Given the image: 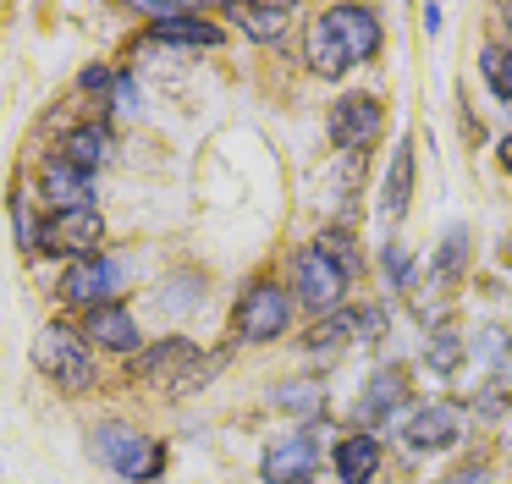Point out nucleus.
Instances as JSON below:
<instances>
[{"instance_id": "nucleus-1", "label": "nucleus", "mask_w": 512, "mask_h": 484, "mask_svg": "<svg viewBox=\"0 0 512 484\" xmlns=\"http://www.w3.org/2000/svg\"><path fill=\"white\" fill-rule=\"evenodd\" d=\"M34 363H39V374H50V380L61 385V391H83V385L94 380L89 347H83V330L61 325V319L34 336Z\"/></svg>"}, {"instance_id": "nucleus-2", "label": "nucleus", "mask_w": 512, "mask_h": 484, "mask_svg": "<svg viewBox=\"0 0 512 484\" xmlns=\"http://www.w3.org/2000/svg\"><path fill=\"white\" fill-rule=\"evenodd\" d=\"M94 457H100L111 473H122L127 484L160 479V468H166V451L149 446V440L138 435V429H127V424H100L94 429Z\"/></svg>"}, {"instance_id": "nucleus-3", "label": "nucleus", "mask_w": 512, "mask_h": 484, "mask_svg": "<svg viewBox=\"0 0 512 484\" xmlns=\"http://www.w3.org/2000/svg\"><path fill=\"white\" fill-rule=\"evenodd\" d=\"M215 369H221V358H199V347L182 341V336L160 341V347H149L144 358H138V374H144V380H160L166 391H193V385H204Z\"/></svg>"}, {"instance_id": "nucleus-4", "label": "nucleus", "mask_w": 512, "mask_h": 484, "mask_svg": "<svg viewBox=\"0 0 512 484\" xmlns=\"http://www.w3.org/2000/svg\"><path fill=\"white\" fill-rule=\"evenodd\" d=\"M287 319H292V297L281 292L276 281H259V286H248V292H243L232 325H237V336H243V341H276L281 330H287Z\"/></svg>"}, {"instance_id": "nucleus-5", "label": "nucleus", "mask_w": 512, "mask_h": 484, "mask_svg": "<svg viewBox=\"0 0 512 484\" xmlns=\"http://www.w3.org/2000/svg\"><path fill=\"white\" fill-rule=\"evenodd\" d=\"M105 237V220L94 215V209H61V215H50L45 226L34 231V242L45 253H67V259H89L94 248H100Z\"/></svg>"}, {"instance_id": "nucleus-6", "label": "nucleus", "mask_w": 512, "mask_h": 484, "mask_svg": "<svg viewBox=\"0 0 512 484\" xmlns=\"http://www.w3.org/2000/svg\"><path fill=\"white\" fill-rule=\"evenodd\" d=\"M127 281V264L122 259H100V253H89V259H72V270L61 275V303H111V292Z\"/></svg>"}, {"instance_id": "nucleus-7", "label": "nucleus", "mask_w": 512, "mask_h": 484, "mask_svg": "<svg viewBox=\"0 0 512 484\" xmlns=\"http://www.w3.org/2000/svg\"><path fill=\"white\" fill-rule=\"evenodd\" d=\"M292 286H298L303 308H314V314H331V308L342 303V286H347V275L336 270V264L325 259L320 248H303L298 259H292Z\"/></svg>"}, {"instance_id": "nucleus-8", "label": "nucleus", "mask_w": 512, "mask_h": 484, "mask_svg": "<svg viewBox=\"0 0 512 484\" xmlns=\"http://www.w3.org/2000/svg\"><path fill=\"white\" fill-rule=\"evenodd\" d=\"M314 468H320V440H314L309 429H298V435H281L276 446L259 457V473H265L270 484H309Z\"/></svg>"}, {"instance_id": "nucleus-9", "label": "nucleus", "mask_w": 512, "mask_h": 484, "mask_svg": "<svg viewBox=\"0 0 512 484\" xmlns=\"http://www.w3.org/2000/svg\"><path fill=\"white\" fill-rule=\"evenodd\" d=\"M380 127H386V110L369 94H347L331 105V138L347 143V149H369L380 138Z\"/></svg>"}, {"instance_id": "nucleus-10", "label": "nucleus", "mask_w": 512, "mask_h": 484, "mask_svg": "<svg viewBox=\"0 0 512 484\" xmlns=\"http://www.w3.org/2000/svg\"><path fill=\"white\" fill-rule=\"evenodd\" d=\"M39 193L56 215L61 209H94V176L78 171L72 160H45L39 165Z\"/></svg>"}, {"instance_id": "nucleus-11", "label": "nucleus", "mask_w": 512, "mask_h": 484, "mask_svg": "<svg viewBox=\"0 0 512 484\" xmlns=\"http://www.w3.org/2000/svg\"><path fill=\"white\" fill-rule=\"evenodd\" d=\"M320 17L331 22L336 39L347 44L353 66H358V61H369V55L380 50V22H375V11H369V6H331V11H320Z\"/></svg>"}, {"instance_id": "nucleus-12", "label": "nucleus", "mask_w": 512, "mask_h": 484, "mask_svg": "<svg viewBox=\"0 0 512 484\" xmlns=\"http://www.w3.org/2000/svg\"><path fill=\"white\" fill-rule=\"evenodd\" d=\"M83 336L89 347H105V352H138V325L122 303H100L83 314Z\"/></svg>"}, {"instance_id": "nucleus-13", "label": "nucleus", "mask_w": 512, "mask_h": 484, "mask_svg": "<svg viewBox=\"0 0 512 484\" xmlns=\"http://www.w3.org/2000/svg\"><path fill=\"white\" fill-rule=\"evenodd\" d=\"M457 435H463V413H457L452 402H435V407H424V413L408 418V446L413 451H446Z\"/></svg>"}, {"instance_id": "nucleus-14", "label": "nucleus", "mask_w": 512, "mask_h": 484, "mask_svg": "<svg viewBox=\"0 0 512 484\" xmlns=\"http://www.w3.org/2000/svg\"><path fill=\"white\" fill-rule=\"evenodd\" d=\"M303 55H309V66L320 77H347V66H353V55H347V44L336 39V28L325 17H314L309 39H303Z\"/></svg>"}, {"instance_id": "nucleus-15", "label": "nucleus", "mask_w": 512, "mask_h": 484, "mask_svg": "<svg viewBox=\"0 0 512 484\" xmlns=\"http://www.w3.org/2000/svg\"><path fill=\"white\" fill-rule=\"evenodd\" d=\"M336 473H342V484H369L380 473V440L375 435H347L342 446H336Z\"/></svg>"}, {"instance_id": "nucleus-16", "label": "nucleus", "mask_w": 512, "mask_h": 484, "mask_svg": "<svg viewBox=\"0 0 512 484\" xmlns=\"http://www.w3.org/2000/svg\"><path fill=\"white\" fill-rule=\"evenodd\" d=\"M402 402H408V380H402L397 369H380L375 380H369V396L358 402V418H364V424H386Z\"/></svg>"}, {"instance_id": "nucleus-17", "label": "nucleus", "mask_w": 512, "mask_h": 484, "mask_svg": "<svg viewBox=\"0 0 512 484\" xmlns=\"http://www.w3.org/2000/svg\"><path fill=\"white\" fill-rule=\"evenodd\" d=\"M408 198H413V149H408V143H397L391 171H386V187H380V215L402 220V215H408Z\"/></svg>"}, {"instance_id": "nucleus-18", "label": "nucleus", "mask_w": 512, "mask_h": 484, "mask_svg": "<svg viewBox=\"0 0 512 484\" xmlns=\"http://www.w3.org/2000/svg\"><path fill=\"white\" fill-rule=\"evenodd\" d=\"M105 154H111V138H105L100 121H89V127H72L67 138H61V160H72L78 171H94V165H105Z\"/></svg>"}, {"instance_id": "nucleus-19", "label": "nucleus", "mask_w": 512, "mask_h": 484, "mask_svg": "<svg viewBox=\"0 0 512 484\" xmlns=\"http://www.w3.org/2000/svg\"><path fill=\"white\" fill-rule=\"evenodd\" d=\"M232 17L243 22L254 39H265V44H276L281 33H287V22H292V11L287 6H232Z\"/></svg>"}, {"instance_id": "nucleus-20", "label": "nucleus", "mask_w": 512, "mask_h": 484, "mask_svg": "<svg viewBox=\"0 0 512 484\" xmlns=\"http://www.w3.org/2000/svg\"><path fill=\"white\" fill-rule=\"evenodd\" d=\"M479 66H485L490 94H496V99H512V50L490 44V50H479Z\"/></svg>"}, {"instance_id": "nucleus-21", "label": "nucleus", "mask_w": 512, "mask_h": 484, "mask_svg": "<svg viewBox=\"0 0 512 484\" xmlns=\"http://www.w3.org/2000/svg\"><path fill=\"white\" fill-rule=\"evenodd\" d=\"M314 248H320L342 275H353V270H358V242H353V231H325V237L314 242Z\"/></svg>"}, {"instance_id": "nucleus-22", "label": "nucleus", "mask_w": 512, "mask_h": 484, "mask_svg": "<svg viewBox=\"0 0 512 484\" xmlns=\"http://www.w3.org/2000/svg\"><path fill=\"white\" fill-rule=\"evenodd\" d=\"M276 407H287V413H320V391L314 385H281Z\"/></svg>"}, {"instance_id": "nucleus-23", "label": "nucleus", "mask_w": 512, "mask_h": 484, "mask_svg": "<svg viewBox=\"0 0 512 484\" xmlns=\"http://www.w3.org/2000/svg\"><path fill=\"white\" fill-rule=\"evenodd\" d=\"M386 281L391 286H408V253H402V248H386Z\"/></svg>"}, {"instance_id": "nucleus-24", "label": "nucleus", "mask_w": 512, "mask_h": 484, "mask_svg": "<svg viewBox=\"0 0 512 484\" xmlns=\"http://www.w3.org/2000/svg\"><path fill=\"white\" fill-rule=\"evenodd\" d=\"M116 110H133V77H116Z\"/></svg>"}, {"instance_id": "nucleus-25", "label": "nucleus", "mask_w": 512, "mask_h": 484, "mask_svg": "<svg viewBox=\"0 0 512 484\" xmlns=\"http://www.w3.org/2000/svg\"><path fill=\"white\" fill-rule=\"evenodd\" d=\"M435 484H485V468H463V473H452V479H435Z\"/></svg>"}, {"instance_id": "nucleus-26", "label": "nucleus", "mask_w": 512, "mask_h": 484, "mask_svg": "<svg viewBox=\"0 0 512 484\" xmlns=\"http://www.w3.org/2000/svg\"><path fill=\"white\" fill-rule=\"evenodd\" d=\"M419 22L435 33V28H441V6H424V11H419Z\"/></svg>"}, {"instance_id": "nucleus-27", "label": "nucleus", "mask_w": 512, "mask_h": 484, "mask_svg": "<svg viewBox=\"0 0 512 484\" xmlns=\"http://www.w3.org/2000/svg\"><path fill=\"white\" fill-rule=\"evenodd\" d=\"M83 88H105V66H89V72H83Z\"/></svg>"}, {"instance_id": "nucleus-28", "label": "nucleus", "mask_w": 512, "mask_h": 484, "mask_svg": "<svg viewBox=\"0 0 512 484\" xmlns=\"http://www.w3.org/2000/svg\"><path fill=\"white\" fill-rule=\"evenodd\" d=\"M501 165L512 171V138H501Z\"/></svg>"}, {"instance_id": "nucleus-29", "label": "nucleus", "mask_w": 512, "mask_h": 484, "mask_svg": "<svg viewBox=\"0 0 512 484\" xmlns=\"http://www.w3.org/2000/svg\"><path fill=\"white\" fill-rule=\"evenodd\" d=\"M501 17H507V28H512V6H501Z\"/></svg>"}]
</instances>
